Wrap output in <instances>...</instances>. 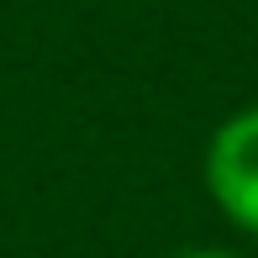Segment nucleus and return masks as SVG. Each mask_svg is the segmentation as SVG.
I'll return each instance as SVG.
<instances>
[{
    "label": "nucleus",
    "mask_w": 258,
    "mask_h": 258,
    "mask_svg": "<svg viewBox=\"0 0 258 258\" xmlns=\"http://www.w3.org/2000/svg\"><path fill=\"white\" fill-rule=\"evenodd\" d=\"M206 190L232 227L258 237V105H242L206 143Z\"/></svg>",
    "instance_id": "obj_1"
},
{
    "label": "nucleus",
    "mask_w": 258,
    "mask_h": 258,
    "mask_svg": "<svg viewBox=\"0 0 258 258\" xmlns=\"http://www.w3.org/2000/svg\"><path fill=\"white\" fill-rule=\"evenodd\" d=\"M174 258H237V253H216V248H195V253H174Z\"/></svg>",
    "instance_id": "obj_2"
}]
</instances>
